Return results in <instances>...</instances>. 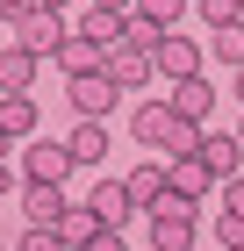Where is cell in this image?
<instances>
[{
    "instance_id": "obj_1",
    "label": "cell",
    "mask_w": 244,
    "mask_h": 251,
    "mask_svg": "<svg viewBox=\"0 0 244 251\" xmlns=\"http://www.w3.org/2000/svg\"><path fill=\"white\" fill-rule=\"evenodd\" d=\"M130 129H136V144H144V151H165V158H180V151H194V144H201V122L172 115V100H144V108L130 115Z\"/></svg>"
},
{
    "instance_id": "obj_2",
    "label": "cell",
    "mask_w": 244,
    "mask_h": 251,
    "mask_svg": "<svg viewBox=\"0 0 244 251\" xmlns=\"http://www.w3.org/2000/svg\"><path fill=\"white\" fill-rule=\"evenodd\" d=\"M187 244H194V201L165 194L151 208V251H187Z\"/></svg>"
},
{
    "instance_id": "obj_3",
    "label": "cell",
    "mask_w": 244,
    "mask_h": 251,
    "mask_svg": "<svg viewBox=\"0 0 244 251\" xmlns=\"http://www.w3.org/2000/svg\"><path fill=\"white\" fill-rule=\"evenodd\" d=\"M151 72H165V79L201 72V43H194V36H172V29H165V36L151 43Z\"/></svg>"
},
{
    "instance_id": "obj_4",
    "label": "cell",
    "mask_w": 244,
    "mask_h": 251,
    "mask_svg": "<svg viewBox=\"0 0 244 251\" xmlns=\"http://www.w3.org/2000/svg\"><path fill=\"white\" fill-rule=\"evenodd\" d=\"M101 72H108L115 86L130 94V86H144V79H151V50H144V43H130V36H122V43H108V58H101Z\"/></svg>"
},
{
    "instance_id": "obj_5",
    "label": "cell",
    "mask_w": 244,
    "mask_h": 251,
    "mask_svg": "<svg viewBox=\"0 0 244 251\" xmlns=\"http://www.w3.org/2000/svg\"><path fill=\"white\" fill-rule=\"evenodd\" d=\"M115 100H122V86H115L108 72H72V115H101L108 122Z\"/></svg>"
},
{
    "instance_id": "obj_6",
    "label": "cell",
    "mask_w": 244,
    "mask_h": 251,
    "mask_svg": "<svg viewBox=\"0 0 244 251\" xmlns=\"http://www.w3.org/2000/svg\"><path fill=\"white\" fill-rule=\"evenodd\" d=\"M208 187H216V173L201 165V151H180V158H165V194H180V201H201Z\"/></svg>"
},
{
    "instance_id": "obj_7",
    "label": "cell",
    "mask_w": 244,
    "mask_h": 251,
    "mask_svg": "<svg viewBox=\"0 0 244 251\" xmlns=\"http://www.w3.org/2000/svg\"><path fill=\"white\" fill-rule=\"evenodd\" d=\"M15 29H22L15 43H22V50H36V58H51L57 43H65V22H57V7H29Z\"/></svg>"
},
{
    "instance_id": "obj_8",
    "label": "cell",
    "mask_w": 244,
    "mask_h": 251,
    "mask_svg": "<svg viewBox=\"0 0 244 251\" xmlns=\"http://www.w3.org/2000/svg\"><path fill=\"white\" fill-rule=\"evenodd\" d=\"M72 173V151L51 144V136H29V151H22V179H65Z\"/></svg>"
},
{
    "instance_id": "obj_9",
    "label": "cell",
    "mask_w": 244,
    "mask_h": 251,
    "mask_svg": "<svg viewBox=\"0 0 244 251\" xmlns=\"http://www.w3.org/2000/svg\"><path fill=\"white\" fill-rule=\"evenodd\" d=\"M65 151H72V165H101V158H108V122H101V115H79L72 136H65Z\"/></svg>"
},
{
    "instance_id": "obj_10",
    "label": "cell",
    "mask_w": 244,
    "mask_h": 251,
    "mask_svg": "<svg viewBox=\"0 0 244 251\" xmlns=\"http://www.w3.org/2000/svg\"><path fill=\"white\" fill-rule=\"evenodd\" d=\"M194 151H201V165H208L216 179H230V173L244 165V144H237L230 129H201V144H194Z\"/></svg>"
},
{
    "instance_id": "obj_11",
    "label": "cell",
    "mask_w": 244,
    "mask_h": 251,
    "mask_svg": "<svg viewBox=\"0 0 244 251\" xmlns=\"http://www.w3.org/2000/svg\"><path fill=\"white\" fill-rule=\"evenodd\" d=\"M208 108H216V86H208L201 72L172 79V115H187V122H208Z\"/></svg>"
},
{
    "instance_id": "obj_12",
    "label": "cell",
    "mask_w": 244,
    "mask_h": 251,
    "mask_svg": "<svg viewBox=\"0 0 244 251\" xmlns=\"http://www.w3.org/2000/svg\"><path fill=\"white\" fill-rule=\"evenodd\" d=\"M65 215V187L57 179H29L22 187V223H57Z\"/></svg>"
},
{
    "instance_id": "obj_13",
    "label": "cell",
    "mask_w": 244,
    "mask_h": 251,
    "mask_svg": "<svg viewBox=\"0 0 244 251\" xmlns=\"http://www.w3.org/2000/svg\"><path fill=\"white\" fill-rule=\"evenodd\" d=\"M51 58L65 65V79H72V72H101V58H108V50H101L94 36H79V29H65V43H57Z\"/></svg>"
},
{
    "instance_id": "obj_14",
    "label": "cell",
    "mask_w": 244,
    "mask_h": 251,
    "mask_svg": "<svg viewBox=\"0 0 244 251\" xmlns=\"http://www.w3.org/2000/svg\"><path fill=\"white\" fill-rule=\"evenodd\" d=\"M86 208H94L101 223H108V230H122V223L136 215V208H130V187H122V179H101V187L86 194Z\"/></svg>"
},
{
    "instance_id": "obj_15",
    "label": "cell",
    "mask_w": 244,
    "mask_h": 251,
    "mask_svg": "<svg viewBox=\"0 0 244 251\" xmlns=\"http://www.w3.org/2000/svg\"><path fill=\"white\" fill-rule=\"evenodd\" d=\"M94 230H108V223H101L86 201H79V208L65 201V215H57V237H65V251H86V244H94Z\"/></svg>"
},
{
    "instance_id": "obj_16",
    "label": "cell",
    "mask_w": 244,
    "mask_h": 251,
    "mask_svg": "<svg viewBox=\"0 0 244 251\" xmlns=\"http://www.w3.org/2000/svg\"><path fill=\"white\" fill-rule=\"evenodd\" d=\"M0 136H7V144L36 136V100L29 94H0Z\"/></svg>"
},
{
    "instance_id": "obj_17",
    "label": "cell",
    "mask_w": 244,
    "mask_h": 251,
    "mask_svg": "<svg viewBox=\"0 0 244 251\" xmlns=\"http://www.w3.org/2000/svg\"><path fill=\"white\" fill-rule=\"evenodd\" d=\"M29 79H36V50L7 43V50H0V94H29Z\"/></svg>"
},
{
    "instance_id": "obj_18",
    "label": "cell",
    "mask_w": 244,
    "mask_h": 251,
    "mask_svg": "<svg viewBox=\"0 0 244 251\" xmlns=\"http://www.w3.org/2000/svg\"><path fill=\"white\" fill-rule=\"evenodd\" d=\"M122 187H130V208H158L165 201V165H136Z\"/></svg>"
},
{
    "instance_id": "obj_19",
    "label": "cell",
    "mask_w": 244,
    "mask_h": 251,
    "mask_svg": "<svg viewBox=\"0 0 244 251\" xmlns=\"http://www.w3.org/2000/svg\"><path fill=\"white\" fill-rule=\"evenodd\" d=\"M79 36H94L101 50L122 43V7H86V15H79Z\"/></svg>"
},
{
    "instance_id": "obj_20",
    "label": "cell",
    "mask_w": 244,
    "mask_h": 251,
    "mask_svg": "<svg viewBox=\"0 0 244 251\" xmlns=\"http://www.w3.org/2000/svg\"><path fill=\"white\" fill-rule=\"evenodd\" d=\"M208 50H216L223 65H244V15H237V22H216V36H208Z\"/></svg>"
},
{
    "instance_id": "obj_21",
    "label": "cell",
    "mask_w": 244,
    "mask_h": 251,
    "mask_svg": "<svg viewBox=\"0 0 244 251\" xmlns=\"http://www.w3.org/2000/svg\"><path fill=\"white\" fill-rule=\"evenodd\" d=\"M180 7H187V0H130V15L158 22V29H172V22H180Z\"/></svg>"
},
{
    "instance_id": "obj_22",
    "label": "cell",
    "mask_w": 244,
    "mask_h": 251,
    "mask_svg": "<svg viewBox=\"0 0 244 251\" xmlns=\"http://www.w3.org/2000/svg\"><path fill=\"white\" fill-rule=\"evenodd\" d=\"M22 251H65L57 223H29V230H22Z\"/></svg>"
},
{
    "instance_id": "obj_23",
    "label": "cell",
    "mask_w": 244,
    "mask_h": 251,
    "mask_svg": "<svg viewBox=\"0 0 244 251\" xmlns=\"http://www.w3.org/2000/svg\"><path fill=\"white\" fill-rule=\"evenodd\" d=\"M194 7L208 15V29H216V22H237V15H244V0H194Z\"/></svg>"
},
{
    "instance_id": "obj_24",
    "label": "cell",
    "mask_w": 244,
    "mask_h": 251,
    "mask_svg": "<svg viewBox=\"0 0 244 251\" xmlns=\"http://www.w3.org/2000/svg\"><path fill=\"white\" fill-rule=\"evenodd\" d=\"M216 244H223V251H230V244H244V215H237V208H223V223H216Z\"/></svg>"
},
{
    "instance_id": "obj_25",
    "label": "cell",
    "mask_w": 244,
    "mask_h": 251,
    "mask_svg": "<svg viewBox=\"0 0 244 251\" xmlns=\"http://www.w3.org/2000/svg\"><path fill=\"white\" fill-rule=\"evenodd\" d=\"M223 208H237V215H244V179H237V173L223 179Z\"/></svg>"
},
{
    "instance_id": "obj_26",
    "label": "cell",
    "mask_w": 244,
    "mask_h": 251,
    "mask_svg": "<svg viewBox=\"0 0 244 251\" xmlns=\"http://www.w3.org/2000/svg\"><path fill=\"white\" fill-rule=\"evenodd\" d=\"M29 7H36V0H0V22H22Z\"/></svg>"
},
{
    "instance_id": "obj_27",
    "label": "cell",
    "mask_w": 244,
    "mask_h": 251,
    "mask_svg": "<svg viewBox=\"0 0 244 251\" xmlns=\"http://www.w3.org/2000/svg\"><path fill=\"white\" fill-rule=\"evenodd\" d=\"M86 251H122V237H115V230H94V244H86Z\"/></svg>"
},
{
    "instance_id": "obj_28",
    "label": "cell",
    "mask_w": 244,
    "mask_h": 251,
    "mask_svg": "<svg viewBox=\"0 0 244 251\" xmlns=\"http://www.w3.org/2000/svg\"><path fill=\"white\" fill-rule=\"evenodd\" d=\"M7 187H15V173H7V158H0V194H7Z\"/></svg>"
},
{
    "instance_id": "obj_29",
    "label": "cell",
    "mask_w": 244,
    "mask_h": 251,
    "mask_svg": "<svg viewBox=\"0 0 244 251\" xmlns=\"http://www.w3.org/2000/svg\"><path fill=\"white\" fill-rule=\"evenodd\" d=\"M94 7H122V15H130V0H94Z\"/></svg>"
},
{
    "instance_id": "obj_30",
    "label": "cell",
    "mask_w": 244,
    "mask_h": 251,
    "mask_svg": "<svg viewBox=\"0 0 244 251\" xmlns=\"http://www.w3.org/2000/svg\"><path fill=\"white\" fill-rule=\"evenodd\" d=\"M230 94H237V100H244V65H237V86H230Z\"/></svg>"
},
{
    "instance_id": "obj_31",
    "label": "cell",
    "mask_w": 244,
    "mask_h": 251,
    "mask_svg": "<svg viewBox=\"0 0 244 251\" xmlns=\"http://www.w3.org/2000/svg\"><path fill=\"white\" fill-rule=\"evenodd\" d=\"M36 7H72V0H36Z\"/></svg>"
},
{
    "instance_id": "obj_32",
    "label": "cell",
    "mask_w": 244,
    "mask_h": 251,
    "mask_svg": "<svg viewBox=\"0 0 244 251\" xmlns=\"http://www.w3.org/2000/svg\"><path fill=\"white\" fill-rule=\"evenodd\" d=\"M0 158H7V136H0Z\"/></svg>"
},
{
    "instance_id": "obj_33",
    "label": "cell",
    "mask_w": 244,
    "mask_h": 251,
    "mask_svg": "<svg viewBox=\"0 0 244 251\" xmlns=\"http://www.w3.org/2000/svg\"><path fill=\"white\" fill-rule=\"evenodd\" d=\"M237 144H244V122H237Z\"/></svg>"
},
{
    "instance_id": "obj_34",
    "label": "cell",
    "mask_w": 244,
    "mask_h": 251,
    "mask_svg": "<svg viewBox=\"0 0 244 251\" xmlns=\"http://www.w3.org/2000/svg\"><path fill=\"white\" fill-rule=\"evenodd\" d=\"M187 251H201V244H187Z\"/></svg>"
},
{
    "instance_id": "obj_35",
    "label": "cell",
    "mask_w": 244,
    "mask_h": 251,
    "mask_svg": "<svg viewBox=\"0 0 244 251\" xmlns=\"http://www.w3.org/2000/svg\"><path fill=\"white\" fill-rule=\"evenodd\" d=\"M230 251H244V244H230Z\"/></svg>"
}]
</instances>
